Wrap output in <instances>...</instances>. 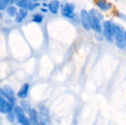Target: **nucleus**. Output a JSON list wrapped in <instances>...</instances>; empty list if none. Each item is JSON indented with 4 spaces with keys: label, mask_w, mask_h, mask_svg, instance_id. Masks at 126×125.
<instances>
[{
    "label": "nucleus",
    "mask_w": 126,
    "mask_h": 125,
    "mask_svg": "<svg viewBox=\"0 0 126 125\" xmlns=\"http://www.w3.org/2000/svg\"><path fill=\"white\" fill-rule=\"evenodd\" d=\"M114 41L117 46L121 49H124L126 47V40L125 31L123 27L117 24H114Z\"/></svg>",
    "instance_id": "nucleus-1"
},
{
    "label": "nucleus",
    "mask_w": 126,
    "mask_h": 125,
    "mask_svg": "<svg viewBox=\"0 0 126 125\" xmlns=\"http://www.w3.org/2000/svg\"><path fill=\"white\" fill-rule=\"evenodd\" d=\"M114 23L110 20L103 21V33L107 41L112 43L114 41Z\"/></svg>",
    "instance_id": "nucleus-2"
},
{
    "label": "nucleus",
    "mask_w": 126,
    "mask_h": 125,
    "mask_svg": "<svg viewBox=\"0 0 126 125\" xmlns=\"http://www.w3.org/2000/svg\"><path fill=\"white\" fill-rule=\"evenodd\" d=\"M90 17H91V28L92 30H94L97 33H100L103 32V23L101 22V19L97 17L92 10H90L89 11Z\"/></svg>",
    "instance_id": "nucleus-3"
},
{
    "label": "nucleus",
    "mask_w": 126,
    "mask_h": 125,
    "mask_svg": "<svg viewBox=\"0 0 126 125\" xmlns=\"http://www.w3.org/2000/svg\"><path fill=\"white\" fill-rule=\"evenodd\" d=\"M75 6L74 4L70 2H66L61 5L60 13L62 16L68 18H73L75 17Z\"/></svg>",
    "instance_id": "nucleus-4"
},
{
    "label": "nucleus",
    "mask_w": 126,
    "mask_h": 125,
    "mask_svg": "<svg viewBox=\"0 0 126 125\" xmlns=\"http://www.w3.org/2000/svg\"><path fill=\"white\" fill-rule=\"evenodd\" d=\"M1 97H4L6 100H7L12 105H14L16 102L15 94L13 88L10 85H4L0 89Z\"/></svg>",
    "instance_id": "nucleus-5"
},
{
    "label": "nucleus",
    "mask_w": 126,
    "mask_h": 125,
    "mask_svg": "<svg viewBox=\"0 0 126 125\" xmlns=\"http://www.w3.org/2000/svg\"><path fill=\"white\" fill-rule=\"evenodd\" d=\"M80 21L81 23L82 27L86 30L89 31L92 29L91 28V17L89 12L86 9H82L80 12Z\"/></svg>",
    "instance_id": "nucleus-6"
},
{
    "label": "nucleus",
    "mask_w": 126,
    "mask_h": 125,
    "mask_svg": "<svg viewBox=\"0 0 126 125\" xmlns=\"http://www.w3.org/2000/svg\"><path fill=\"white\" fill-rule=\"evenodd\" d=\"M14 113L15 115L18 119V122H19V124L21 125H31L30 122L29 121L28 118L25 115V112L23 111V109L19 107V106H16L14 108Z\"/></svg>",
    "instance_id": "nucleus-7"
},
{
    "label": "nucleus",
    "mask_w": 126,
    "mask_h": 125,
    "mask_svg": "<svg viewBox=\"0 0 126 125\" xmlns=\"http://www.w3.org/2000/svg\"><path fill=\"white\" fill-rule=\"evenodd\" d=\"M38 115H39L40 121H41L42 122H44L46 125L50 122L49 111V109L46 106L42 105V106L40 107L39 112H38Z\"/></svg>",
    "instance_id": "nucleus-8"
},
{
    "label": "nucleus",
    "mask_w": 126,
    "mask_h": 125,
    "mask_svg": "<svg viewBox=\"0 0 126 125\" xmlns=\"http://www.w3.org/2000/svg\"><path fill=\"white\" fill-rule=\"evenodd\" d=\"M13 105L7 100H6L4 97H0V112L1 113L8 114L12 113Z\"/></svg>",
    "instance_id": "nucleus-9"
},
{
    "label": "nucleus",
    "mask_w": 126,
    "mask_h": 125,
    "mask_svg": "<svg viewBox=\"0 0 126 125\" xmlns=\"http://www.w3.org/2000/svg\"><path fill=\"white\" fill-rule=\"evenodd\" d=\"M61 4L59 0H50L48 2V10L52 14H58L61 10Z\"/></svg>",
    "instance_id": "nucleus-10"
},
{
    "label": "nucleus",
    "mask_w": 126,
    "mask_h": 125,
    "mask_svg": "<svg viewBox=\"0 0 126 125\" xmlns=\"http://www.w3.org/2000/svg\"><path fill=\"white\" fill-rule=\"evenodd\" d=\"M95 4L100 11H109L113 7L112 3L108 1L107 0H95Z\"/></svg>",
    "instance_id": "nucleus-11"
},
{
    "label": "nucleus",
    "mask_w": 126,
    "mask_h": 125,
    "mask_svg": "<svg viewBox=\"0 0 126 125\" xmlns=\"http://www.w3.org/2000/svg\"><path fill=\"white\" fill-rule=\"evenodd\" d=\"M30 116V122L32 125H40L41 121L39 118V115L35 109H31L28 113Z\"/></svg>",
    "instance_id": "nucleus-12"
},
{
    "label": "nucleus",
    "mask_w": 126,
    "mask_h": 125,
    "mask_svg": "<svg viewBox=\"0 0 126 125\" xmlns=\"http://www.w3.org/2000/svg\"><path fill=\"white\" fill-rule=\"evenodd\" d=\"M29 10L27 9H18V12L15 17V21L17 24L21 23L28 15Z\"/></svg>",
    "instance_id": "nucleus-13"
},
{
    "label": "nucleus",
    "mask_w": 126,
    "mask_h": 125,
    "mask_svg": "<svg viewBox=\"0 0 126 125\" xmlns=\"http://www.w3.org/2000/svg\"><path fill=\"white\" fill-rule=\"evenodd\" d=\"M29 89H30V85L28 83H24L20 88V90L18 91L17 95L19 98L21 99H25L27 95H28V92H29Z\"/></svg>",
    "instance_id": "nucleus-14"
},
{
    "label": "nucleus",
    "mask_w": 126,
    "mask_h": 125,
    "mask_svg": "<svg viewBox=\"0 0 126 125\" xmlns=\"http://www.w3.org/2000/svg\"><path fill=\"white\" fill-rule=\"evenodd\" d=\"M6 13L12 18H14L16 16L18 12V8L15 5V4H11L10 5L7 9H6Z\"/></svg>",
    "instance_id": "nucleus-15"
},
{
    "label": "nucleus",
    "mask_w": 126,
    "mask_h": 125,
    "mask_svg": "<svg viewBox=\"0 0 126 125\" xmlns=\"http://www.w3.org/2000/svg\"><path fill=\"white\" fill-rule=\"evenodd\" d=\"M32 2V1L31 0H20V1H17L15 4V5L18 9H27V10Z\"/></svg>",
    "instance_id": "nucleus-16"
},
{
    "label": "nucleus",
    "mask_w": 126,
    "mask_h": 125,
    "mask_svg": "<svg viewBox=\"0 0 126 125\" xmlns=\"http://www.w3.org/2000/svg\"><path fill=\"white\" fill-rule=\"evenodd\" d=\"M32 21L34 22V23H36V24H41L44 21V15L42 13H35L32 15Z\"/></svg>",
    "instance_id": "nucleus-17"
},
{
    "label": "nucleus",
    "mask_w": 126,
    "mask_h": 125,
    "mask_svg": "<svg viewBox=\"0 0 126 125\" xmlns=\"http://www.w3.org/2000/svg\"><path fill=\"white\" fill-rule=\"evenodd\" d=\"M10 5H11L10 0H0V10L1 11L6 10V9Z\"/></svg>",
    "instance_id": "nucleus-18"
},
{
    "label": "nucleus",
    "mask_w": 126,
    "mask_h": 125,
    "mask_svg": "<svg viewBox=\"0 0 126 125\" xmlns=\"http://www.w3.org/2000/svg\"><path fill=\"white\" fill-rule=\"evenodd\" d=\"M21 107H22L21 108L23 109V111L24 112H28L29 113L30 111L31 110L29 102L27 101H26V100H23V101H21Z\"/></svg>",
    "instance_id": "nucleus-19"
},
{
    "label": "nucleus",
    "mask_w": 126,
    "mask_h": 125,
    "mask_svg": "<svg viewBox=\"0 0 126 125\" xmlns=\"http://www.w3.org/2000/svg\"><path fill=\"white\" fill-rule=\"evenodd\" d=\"M41 6V3H40V2H32L31 4H30V7H28V10L29 11H32V10H35V9H37V8H38V7H40Z\"/></svg>",
    "instance_id": "nucleus-20"
},
{
    "label": "nucleus",
    "mask_w": 126,
    "mask_h": 125,
    "mask_svg": "<svg viewBox=\"0 0 126 125\" xmlns=\"http://www.w3.org/2000/svg\"><path fill=\"white\" fill-rule=\"evenodd\" d=\"M114 14H115V15L117 17H118V18H121V19H123L125 21H126V15L125 13H122V12H120L119 10H115Z\"/></svg>",
    "instance_id": "nucleus-21"
},
{
    "label": "nucleus",
    "mask_w": 126,
    "mask_h": 125,
    "mask_svg": "<svg viewBox=\"0 0 126 125\" xmlns=\"http://www.w3.org/2000/svg\"><path fill=\"white\" fill-rule=\"evenodd\" d=\"M7 119L10 122H13L14 120H15V116L13 113H8L7 116Z\"/></svg>",
    "instance_id": "nucleus-22"
},
{
    "label": "nucleus",
    "mask_w": 126,
    "mask_h": 125,
    "mask_svg": "<svg viewBox=\"0 0 126 125\" xmlns=\"http://www.w3.org/2000/svg\"><path fill=\"white\" fill-rule=\"evenodd\" d=\"M40 10H41V13H47L49 11V10H48L47 7H41L40 8Z\"/></svg>",
    "instance_id": "nucleus-23"
},
{
    "label": "nucleus",
    "mask_w": 126,
    "mask_h": 125,
    "mask_svg": "<svg viewBox=\"0 0 126 125\" xmlns=\"http://www.w3.org/2000/svg\"><path fill=\"white\" fill-rule=\"evenodd\" d=\"M18 1H20V0H10V4H15Z\"/></svg>",
    "instance_id": "nucleus-24"
},
{
    "label": "nucleus",
    "mask_w": 126,
    "mask_h": 125,
    "mask_svg": "<svg viewBox=\"0 0 126 125\" xmlns=\"http://www.w3.org/2000/svg\"><path fill=\"white\" fill-rule=\"evenodd\" d=\"M31 1H33V2H40L41 0H31Z\"/></svg>",
    "instance_id": "nucleus-25"
},
{
    "label": "nucleus",
    "mask_w": 126,
    "mask_h": 125,
    "mask_svg": "<svg viewBox=\"0 0 126 125\" xmlns=\"http://www.w3.org/2000/svg\"><path fill=\"white\" fill-rule=\"evenodd\" d=\"M45 125V124H44V122H42L41 121V125Z\"/></svg>",
    "instance_id": "nucleus-26"
},
{
    "label": "nucleus",
    "mask_w": 126,
    "mask_h": 125,
    "mask_svg": "<svg viewBox=\"0 0 126 125\" xmlns=\"http://www.w3.org/2000/svg\"><path fill=\"white\" fill-rule=\"evenodd\" d=\"M125 36H126V30H125Z\"/></svg>",
    "instance_id": "nucleus-27"
}]
</instances>
